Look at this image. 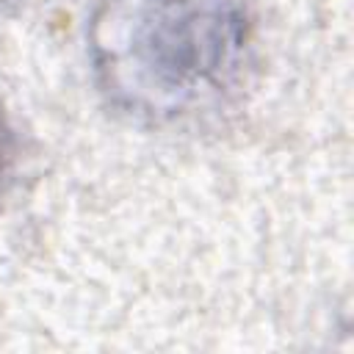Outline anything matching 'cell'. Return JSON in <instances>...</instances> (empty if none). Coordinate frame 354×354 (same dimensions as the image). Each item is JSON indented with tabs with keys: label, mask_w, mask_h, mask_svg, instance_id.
<instances>
[{
	"label": "cell",
	"mask_w": 354,
	"mask_h": 354,
	"mask_svg": "<svg viewBox=\"0 0 354 354\" xmlns=\"http://www.w3.org/2000/svg\"><path fill=\"white\" fill-rule=\"evenodd\" d=\"M238 44L232 0H149L133 22L130 55L147 91L174 97L210 83Z\"/></svg>",
	"instance_id": "obj_1"
},
{
	"label": "cell",
	"mask_w": 354,
	"mask_h": 354,
	"mask_svg": "<svg viewBox=\"0 0 354 354\" xmlns=\"http://www.w3.org/2000/svg\"><path fill=\"white\" fill-rule=\"evenodd\" d=\"M8 130H6V122H3V116H0V177H3V171H6V163H8Z\"/></svg>",
	"instance_id": "obj_2"
}]
</instances>
